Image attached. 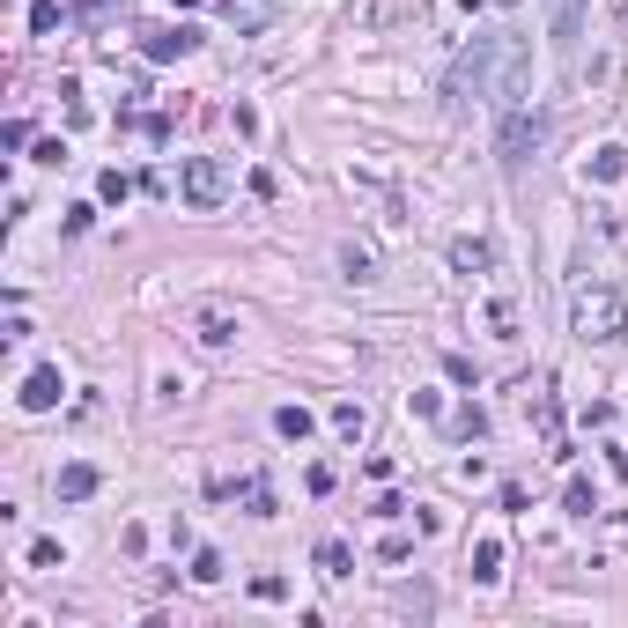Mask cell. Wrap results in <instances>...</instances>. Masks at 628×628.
Segmentation results:
<instances>
[{
    "label": "cell",
    "mask_w": 628,
    "mask_h": 628,
    "mask_svg": "<svg viewBox=\"0 0 628 628\" xmlns=\"http://www.w3.org/2000/svg\"><path fill=\"white\" fill-rule=\"evenodd\" d=\"M488 97L496 111H518L532 104V60H525V45L518 37H473V52L459 67H451V97Z\"/></svg>",
    "instance_id": "obj_1"
},
{
    "label": "cell",
    "mask_w": 628,
    "mask_h": 628,
    "mask_svg": "<svg viewBox=\"0 0 628 628\" xmlns=\"http://www.w3.org/2000/svg\"><path fill=\"white\" fill-rule=\"evenodd\" d=\"M569 326H577L584 348H606V340H621V333H628V303H621V289H606V281L577 289V303H569Z\"/></svg>",
    "instance_id": "obj_2"
},
{
    "label": "cell",
    "mask_w": 628,
    "mask_h": 628,
    "mask_svg": "<svg viewBox=\"0 0 628 628\" xmlns=\"http://www.w3.org/2000/svg\"><path fill=\"white\" fill-rule=\"evenodd\" d=\"M540 141H547V111H532V104H518V111H503V133H496V156L518 170V163H532L540 156Z\"/></svg>",
    "instance_id": "obj_3"
},
{
    "label": "cell",
    "mask_w": 628,
    "mask_h": 628,
    "mask_svg": "<svg viewBox=\"0 0 628 628\" xmlns=\"http://www.w3.org/2000/svg\"><path fill=\"white\" fill-rule=\"evenodd\" d=\"M178 185H185V207H200V215H207V207L230 200V163H222V156H193Z\"/></svg>",
    "instance_id": "obj_4"
},
{
    "label": "cell",
    "mask_w": 628,
    "mask_h": 628,
    "mask_svg": "<svg viewBox=\"0 0 628 628\" xmlns=\"http://www.w3.org/2000/svg\"><path fill=\"white\" fill-rule=\"evenodd\" d=\"M141 52L148 60H185V52H200V30L193 23H156V30H141Z\"/></svg>",
    "instance_id": "obj_5"
},
{
    "label": "cell",
    "mask_w": 628,
    "mask_h": 628,
    "mask_svg": "<svg viewBox=\"0 0 628 628\" xmlns=\"http://www.w3.org/2000/svg\"><path fill=\"white\" fill-rule=\"evenodd\" d=\"M193 340L200 348H230L237 340V311L230 303H193Z\"/></svg>",
    "instance_id": "obj_6"
},
{
    "label": "cell",
    "mask_w": 628,
    "mask_h": 628,
    "mask_svg": "<svg viewBox=\"0 0 628 628\" xmlns=\"http://www.w3.org/2000/svg\"><path fill=\"white\" fill-rule=\"evenodd\" d=\"M97 481H104L97 466H89V459H74V466L52 473V496H60V503H89V496H97Z\"/></svg>",
    "instance_id": "obj_7"
},
{
    "label": "cell",
    "mask_w": 628,
    "mask_h": 628,
    "mask_svg": "<svg viewBox=\"0 0 628 628\" xmlns=\"http://www.w3.org/2000/svg\"><path fill=\"white\" fill-rule=\"evenodd\" d=\"M60 370H30L23 377V392H15V399H23V414H52V407H60Z\"/></svg>",
    "instance_id": "obj_8"
},
{
    "label": "cell",
    "mask_w": 628,
    "mask_h": 628,
    "mask_svg": "<svg viewBox=\"0 0 628 628\" xmlns=\"http://www.w3.org/2000/svg\"><path fill=\"white\" fill-rule=\"evenodd\" d=\"M547 37H555V52H577V37H584V0H555Z\"/></svg>",
    "instance_id": "obj_9"
},
{
    "label": "cell",
    "mask_w": 628,
    "mask_h": 628,
    "mask_svg": "<svg viewBox=\"0 0 628 628\" xmlns=\"http://www.w3.org/2000/svg\"><path fill=\"white\" fill-rule=\"evenodd\" d=\"M451 266H459V274H488V266H496V244L488 237H451Z\"/></svg>",
    "instance_id": "obj_10"
},
{
    "label": "cell",
    "mask_w": 628,
    "mask_h": 628,
    "mask_svg": "<svg viewBox=\"0 0 628 628\" xmlns=\"http://www.w3.org/2000/svg\"><path fill=\"white\" fill-rule=\"evenodd\" d=\"M237 503L252 510V518H274V488H266V473H244V481H237Z\"/></svg>",
    "instance_id": "obj_11"
},
{
    "label": "cell",
    "mask_w": 628,
    "mask_h": 628,
    "mask_svg": "<svg viewBox=\"0 0 628 628\" xmlns=\"http://www.w3.org/2000/svg\"><path fill=\"white\" fill-rule=\"evenodd\" d=\"M311 562H318V577H333V584H340V577H348V569H355L348 540H318V555H311Z\"/></svg>",
    "instance_id": "obj_12"
},
{
    "label": "cell",
    "mask_w": 628,
    "mask_h": 628,
    "mask_svg": "<svg viewBox=\"0 0 628 628\" xmlns=\"http://www.w3.org/2000/svg\"><path fill=\"white\" fill-rule=\"evenodd\" d=\"M222 8H230L237 30H266V23H274V0H222Z\"/></svg>",
    "instance_id": "obj_13"
},
{
    "label": "cell",
    "mask_w": 628,
    "mask_h": 628,
    "mask_svg": "<svg viewBox=\"0 0 628 628\" xmlns=\"http://www.w3.org/2000/svg\"><path fill=\"white\" fill-rule=\"evenodd\" d=\"M503 577V540H473V584H496Z\"/></svg>",
    "instance_id": "obj_14"
},
{
    "label": "cell",
    "mask_w": 628,
    "mask_h": 628,
    "mask_svg": "<svg viewBox=\"0 0 628 628\" xmlns=\"http://www.w3.org/2000/svg\"><path fill=\"white\" fill-rule=\"evenodd\" d=\"M340 266H348V281H377V252L370 244H340Z\"/></svg>",
    "instance_id": "obj_15"
},
{
    "label": "cell",
    "mask_w": 628,
    "mask_h": 628,
    "mask_svg": "<svg viewBox=\"0 0 628 628\" xmlns=\"http://www.w3.org/2000/svg\"><path fill=\"white\" fill-rule=\"evenodd\" d=\"M274 429L289 436V444H303V436H311L318 422H311V407H274Z\"/></svg>",
    "instance_id": "obj_16"
},
{
    "label": "cell",
    "mask_w": 628,
    "mask_h": 628,
    "mask_svg": "<svg viewBox=\"0 0 628 628\" xmlns=\"http://www.w3.org/2000/svg\"><path fill=\"white\" fill-rule=\"evenodd\" d=\"M621 170H628V148H614V141H606L599 156H592V178H599V185H614Z\"/></svg>",
    "instance_id": "obj_17"
},
{
    "label": "cell",
    "mask_w": 628,
    "mask_h": 628,
    "mask_svg": "<svg viewBox=\"0 0 628 628\" xmlns=\"http://www.w3.org/2000/svg\"><path fill=\"white\" fill-rule=\"evenodd\" d=\"M97 200H104V207H126V200H133V178H126V170H104V178H97Z\"/></svg>",
    "instance_id": "obj_18"
},
{
    "label": "cell",
    "mask_w": 628,
    "mask_h": 628,
    "mask_svg": "<svg viewBox=\"0 0 628 628\" xmlns=\"http://www.w3.org/2000/svg\"><path fill=\"white\" fill-rule=\"evenodd\" d=\"M532 414H540V429H547V444H555V429H562V407H555V385H540V392H532Z\"/></svg>",
    "instance_id": "obj_19"
},
{
    "label": "cell",
    "mask_w": 628,
    "mask_h": 628,
    "mask_svg": "<svg viewBox=\"0 0 628 628\" xmlns=\"http://www.w3.org/2000/svg\"><path fill=\"white\" fill-rule=\"evenodd\" d=\"M363 422H370V414H363V407H355V399H340V407H333V429H340V436H348V444H355V436H363Z\"/></svg>",
    "instance_id": "obj_20"
},
{
    "label": "cell",
    "mask_w": 628,
    "mask_h": 628,
    "mask_svg": "<svg viewBox=\"0 0 628 628\" xmlns=\"http://www.w3.org/2000/svg\"><path fill=\"white\" fill-rule=\"evenodd\" d=\"M562 503H569V518H592V510H599V503H592V481H569Z\"/></svg>",
    "instance_id": "obj_21"
},
{
    "label": "cell",
    "mask_w": 628,
    "mask_h": 628,
    "mask_svg": "<svg viewBox=\"0 0 628 628\" xmlns=\"http://www.w3.org/2000/svg\"><path fill=\"white\" fill-rule=\"evenodd\" d=\"M252 599H259V606H274V599H289V577H274V569H266V577H252Z\"/></svg>",
    "instance_id": "obj_22"
},
{
    "label": "cell",
    "mask_w": 628,
    "mask_h": 628,
    "mask_svg": "<svg viewBox=\"0 0 628 628\" xmlns=\"http://www.w3.org/2000/svg\"><path fill=\"white\" fill-rule=\"evenodd\" d=\"M30 30L52 37V30H60V8H52V0H30Z\"/></svg>",
    "instance_id": "obj_23"
},
{
    "label": "cell",
    "mask_w": 628,
    "mask_h": 628,
    "mask_svg": "<svg viewBox=\"0 0 628 628\" xmlns=\"http://www.w3.org/2000/svg\"><path fill=\"white\" fill-rule=\"evenodd\" d=\"M111 8H119V0H74V23H89V30H97Z\"/></svg>",
    "instance_id": "obj_24"
},
{
    "label": "cell",
    "mask_w": 628,
    "mask_h": 628,
    "mask_svg": "<svg viewBox=\"0 0 628 628\" xmlns=\"http://www.w3.org/2000/svg\"><path fill=\"white\" fill-rule=\"evenodd\" d=\"M193 577H200V584L222 577V555H215V547H200V555H193Z\"/></svg>",
    "instance_id": "obj_25"
},
{
    "label": "cell",
    "mask_w": 628,
    "mask_h": 628,
    "mask_svg": "<svg viewBox=\"0 0 628 628\" xmlns=\"http://www.w3.org/2000/svg\"><path fill=\"white\" fill-rule=\"evenodd\" d=\"M30 562L37 569H60V540H30Z\"/></svg>",
    "instance_id": "obj_26"
},
{
    "label": "cell",
    "mask_w": 628,
    "mask_h": 628,
    "mask_svg": "<svg viewBox=\"0 0 628 628\" xmlns=\"http://www.w3.org/2000/svg\"><path fill=\"white\" fill-rule=\"evenodd\" d=\"M0 148H8V156H15V148H30V119H8V133H0Z\"/></svg>",
    "instance_id": "obj_27"
},
{
    "label": "cell",
    "mask_w": 628,
    "mask_h": 628,
    "mask_svg": "<svg viewBox=\"0 0 628 628\" xmlns=\"http://www.w3.org/2000/svg\"><path fill=\"white\" fill-rule=\"evenodd\" d=\"M178 8H200V0H178Z\"/></svg>",
    "instance_id": "obj_28"
}]
</instances>
